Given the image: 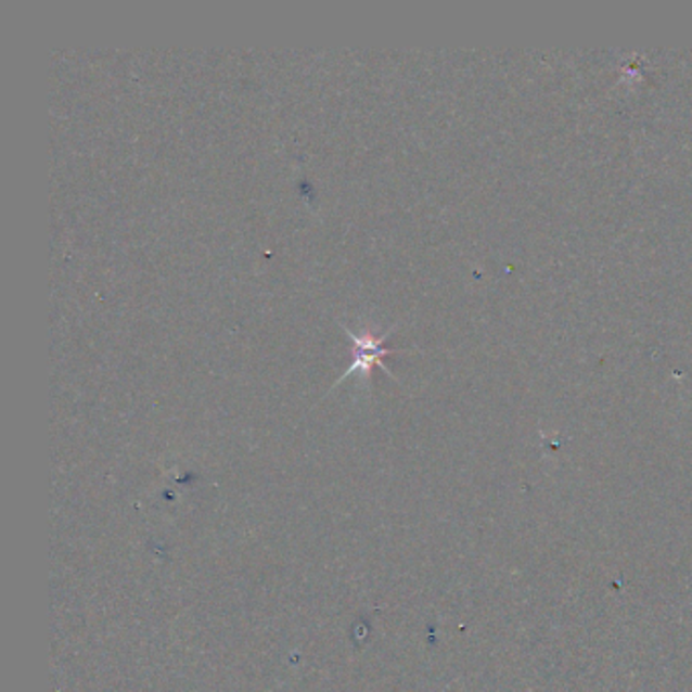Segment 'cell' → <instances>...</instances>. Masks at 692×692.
<instances>
[{"label": "cell", "mask_w": 692, "mask_h": 692, "mask_svg": "<svg viewBox=\"0 0 692 692\" xmlns=\"http://www.w3.org/2000/svg\"><path fill=\"white\" fill-rule=\"evenodd\" d=\"M342 328L346 330L349 339H351V346H354L351 358H354V362L347 368L346 374H342L337 382H342V380H346L349 376H356V372L362 377H368L370 376V370L374 366H380L388 376L394 377L393 370L386 366L384 358L390 356V354H396V351H405V349L386 347L384 342L390 337V333L396 330V325H393L390 330L384 331V333H380V335L370 330L354 331L349 330L347 325H342Z\"/></svg>", "instance_id": "6da1fadb"}]
</instances>
